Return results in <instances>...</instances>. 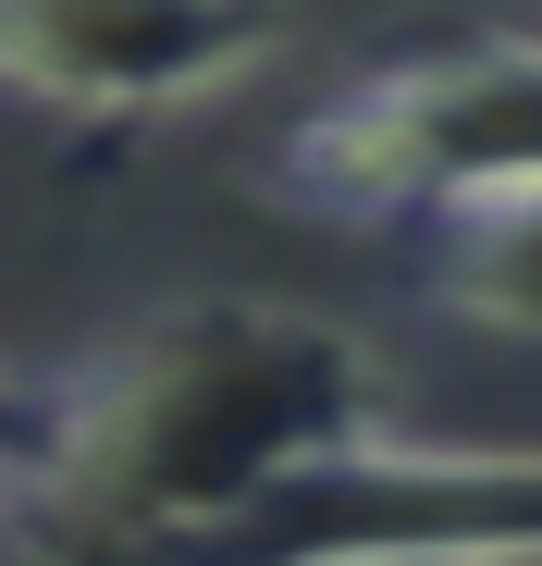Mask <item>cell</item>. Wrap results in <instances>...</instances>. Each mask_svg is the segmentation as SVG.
I'll list each match as a JSON object with an SVG mask.
<instances>
[{
    "label": "cell",
    "instance_id": "2",
    "mask_svg": "<svg viewBox=\"0 0 542 566\" xmlns=\"http://www.w3.org/2000/svg\"><path fill=\"white\" fill-rule=\"evenodd\" d=\"M505 185H542V38H457L371 62L271 148V198L357 234H431Z\"/></svg>",
    "mask_w": 542,
    "mask_h": 566
},
{
    "label": "cell",
    "instance_id": "3",
    "mask_svg": "<svg viewBox=\"0 0 542 566\" xmlns=\"http://www.w3.org/2000/svg\"><path fill=\"white\" fill-rule=\"evenodd\" d=\"M284 50V0H0V99L74 124L210 112Z\"/></svg>",
    "mask_w": 542,
    "mask_h": 566
},
{
    "label": "cell",
    "instance_id": "6",
    "mask_svg": "<svg viewBox=\"0 0 542 566\" xmlns=\"http://www.w3.org/2000/svg\"><path fill=\"white\" fill-rule=\"evenodd\" d=\"M407 566H542V542H481V554H407Z\"/></svg>",
    "mask_w": 542,
    "mask_h": 566
},
{
    "label": "cell",
    "instance_id": "4",
    "mask_svg": "<svg viewBox=\"0 0 542 566\" xmlns=\"http://www.w3.org/2000/svg\"><path fill=\"white\" fill-rule=\"evenodd\" d=\"M419 296L444 321H481V333L542 345V185H505V198L431 222L419 234Z\"/></svg>",
    "mask_w": 542,
    "mask_h": 566
},
{
    "label": "cell",
    "instance_id": "1",
    "mask_svg": "<svg viewBox=\"0 0 542 566\" xmlns=\"http://www.w3.org/2000/svg\"><path fill=\"white\" fill-rule=\"evenodd\" d=\"M395 431L383 357L321 308L198 296L112 357L62 369L50 468L13 493L25 566H173L222 542L271 481Z\"/></svg>",
    "mask_w": 542,
    "mask_h": 566
},
{
    "label": "cell",
    "instance_id": "5",
    "mask_svg": "<svg viewBox=\"0 0 542 566\" xmlns=\"http://www.w3.org/2000/svg\"><path fill=\"white\" fill-rule=\"evenodd\" d=\"M50 431H62V382L0 369V493H25L38 468H50Z\"/></svg>",
    "mask_w": 542,
    "mask_h": 566
}]
</instances>
